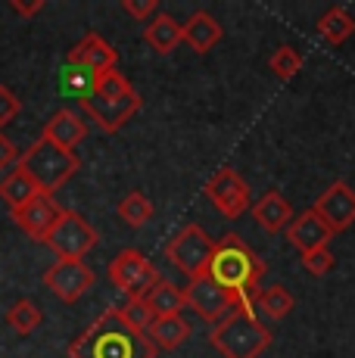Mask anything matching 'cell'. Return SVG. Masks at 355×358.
<instances>
[{"mask_svg": "<svg viewBox=\"0 0 355 358\" xmlns=\"http://www.w3.org/2000/svg\"><path fill=\"white\" fill-rule=\"evenodd\" d=\"M159 349L134 330L119 308H106L69 343V358H156Z\"/></svg>", "mask_w": 355, "mask_h": 358, "instance_id": "obj_1", "label": "cell"}, {"mask_svg": "<svg viewBox=\"0 0 355 358\" xmlns=\"http://www.w3.org/2000/svg\"><path fill=\"white\" fill-rule=\"evenodd\" d=\"M209 274L231 290L240 302H249L259 293V280L265 274V262L249 250V243L237 234H224L222 240H215V252L209 262Z\"/></svg>", "mask_w": 355, "mask_h": 358, "instance_id": "obj_2", "label": "cell"}, {"mask_svg": "<svg viewBox=\"0 0 355 358\" xmlns=\"http://www.w3.org/2000/svg\"><path fill=\"white\" fill-rule=\"evenodd\" d=\"M209 343L222 352V358H259L271 346V330L259 324L252 306H237L218 324H212Z\"/></svg>", "mask_w": 355, "mask_h": 358, "instance_id": "obj_3", "label": "cell"}, {"mask_svg": "<svg viewBox=\"0 0 355 358\" xmlns=\"http://www.w3.org/2000/svg\"><path fill=\"white\" fill-rule=\"evenodd\" d=\"M16 165L38 184L41 194L53 196L59 187H66L72 181V175L81 169V159L72 150H63L47 137H38L29 150H22Z\"/></svg>", "mask_w": 355, "mask_h": 358, "instance_id": "obj_4", "label": "cell"}, {"mask_svg": "<svg viewBox=\"0 0 355 358\" xmlns=\"http://www.w3.org/2000/svg\"><path fill=\"white\" fill-rule=\"evenodd\" d=\"M215 252V240L209 237L200 224H184L166 243V259L172 262L178 271H184L190 280L209 271V262Z\"/></svg>", "mask_w": 355, "mask_h": 358, "instance_id": "obj_5", "label": "cell"}, {"mask_svg": "<svg viewBox=\"0 0 355 358\" xmlns=\"http://www.w3.org/2000/svg\"><path fill=\"white\" fill-rule=\"evenodd\" d=\"M97 240H100L97 231H94V224L85 215L63 209V215L53 224V231L47 234L44 243H47V250L57 252V259H85L97 246Z\"/></svg>", "mask_w": 355, "mask_h": 358, "instance_id": "obj_6", "label": "cell"}, {"mask_svg": "<svg viewBox=\"0 0 355 358\" xmlns=\"http://www.w3.org/2000/svg\"><path fill=\"white\" fill-rule=\"evenodd\" d=\"M109 280L128 299H143L153 290L156 280H159V271H156L153 262L143 256L140 250H122L119 256L109 262Z\"/></svg>", "mask_w": 355, "mask_h": 358, "instance_id": "obj_7", "label": "cell"}, {"mask_svg": "<svg viewBox=\"0 0 355 358\" xmlns=\"http://www.w3.org/2000/svg\"><path fill=\"white\" fill-rule=\"evenodd\" d=\"M184 299H187V306L194 308L203 321H209V324H218V321H222L228 312H234L237 306H249V302L237 299L231 290H224L209 271L190 280L187 290H184Z\"/></svg>", "mask_w": 355, "mask_h": 358, "instance_id": "obj_8", "label": "cell"}, {"mask_svg": "<svg viewBox=\"0 0 355 358\" xmlns=\"http://www.w3.org/2000/svg\"><path fill=\"white\" fill-rule=\"evenodd\" d=\"M94 280L97 274L91 265H85V259H57L44 271V287L63 302H78L94 287Z\"/></svg>", "mask_w": 355, "mask_h": 358, "instance_id": "obj_9", "label": "cell"}, {"mask_svg": "<svg viewBox=\"0 0 355 358\" xmlns=\"http://www.w3.org/2000/svg\"><path fill=\"white\" fill-rule=\"evenodd\" d=\"M203 194L224 218H240L249 209V187L234 169H218L206 181Z\"/></svg>", "mask_w": 355, "mask_h": 358, "instance_id": "obj_10", "label": "cell"}, {"mask_svg": "<svg viewBox=\"0 0 355 358\" xmlns=\"http://www.w3.org/2000/svg\"><path fill=\"white\" fill-rule=\"evenodd\" d=\"M312 209L321 215V222L331 228V234H343L355 224V190L346 181H333L324 190Z\"/></svg>", "mask_w": 355, "mask_h": 358, "instance_id": "obj_11", "label": "cell"}, {"mask_svg": "<svg viewBox=\"0 0 355 358\" xmlns=\"http://www.w3.org/2000/svg\"><path fill=\"white\" fill-rule=\"evenodd\" d=\"M10 215H13V222H16L19 231H25L31 240H41V243H44L47 234L53 231V224H57L59 215H63V206H59L53 196L38 194L25 206H19V209H10Z\"/></svg>", "mask_w": 355, "mask_h": 358, "instance_id": "obj_12", "label": "cell"}, {"mask_svg": "<svg viewBox=\"0 0 355 358\" xmlns=\"http://www.w3.org/2000/svg\"><path fill=\"white\" fill-rule=\"evenodd\" d=\"M78 103L103 134H115V131L140 109V94L131 91L128 97H119V100H100V97H91V94H87V97H81Z\"/></svg>", "mask_w": 355, "mask_h": 358, "instance_id": "obj_13", "label": "cell"}, {"mask_svg": "<svg viewBox=\"0 0 355 358\" xmlns=\"http://www.w3.org/2000/svg\"><path fill=\"white\" fill-rule=\"evenodd\" d=\"M69 63L87 69V72H94V75H103V72H109V69H115L119 53H115V47L106 44L97 31H87L85 38L69 50Z\"/></svg>", "mask_w": 355, "mask_h": 358, "instance_id": "obj_14", "label": "cell"}, {"mask_svg": "<svg viewBox=\"0 0 355 358\" xmlns=\"http://www.w3.org/2000/svg\"><path fill=\"white\" fill-rule=\"evenodd\" d=\"M331 237H333L331 228L321 222V215L315 209H305V212H299V215H293L290 228H287V240L299 250V256L318 250V246H327Z\"/></svg>", "mask_w": 355, "mask_h": 358, "instance_id": "obj_15", "label": "cell"}, {"mask_svg": "<svg viewBox=\"0 0 355 358\" xmlns=\"http://www.w3.org/2000/svg\"><path fill=\"white\" fill-rule=\"evenodd\" d=\"M252 218H256V224L262 231L281 234L290 228V222H293V206L281 190H265V194L252 203Z\"/></svg>", "mask_w": 355, "mask_h": 358, "instance_id": "obj_16", "label": "cell"}, {"mask_svg": "<svg viewBox=\"0 0 355 358\" xmlns=\"http://www.w3.org/2000/svg\"><path fill=\"white\" fill-rule=\"evenodd\" d=\"M41 137H47V141H53L57 147L75 153V147L87 137V122L81 119L78 113H72V109H57V113L50 115V122L44 125V131H41Z\"/></svg>", "mask_w": 355, "mask_h": 358, "instance_id": "obj_17", "label": "cell"}, {"mask_svg": "<svg viewBox=\"0 0 355 358\" xmlns=\"http://www.w3.org/2000/svg\"><path fill=\"white\" fill-rule=\"evenodd\" d=\"M181 31H184V44H187L194 53H209L224 34L222 22H218L215 16H209L206 10H196L194 16L181 25Z\"/></svg>", "mask_w": 355, "mask_h": 358, "instance_id": "obj_18", "label": "cell"}, {"mask_svg": "<svg viewBox=\"0 0 355 358\" xmlns=\"http://www.w3.org/2000/svg\"><path fill=\"white\" fill-rule=\"evenodd\" d=\"M143 41H147L156 53L166 57V53H172L175 47L184 41L181 22H178L175 16H168V13H156V16L147 22V29H143Z\"/></svg>", "mask_w": 355, "mask_h": 358, "instance_id": "obj_19", "label": "cell"}, {"mask_svg": "<svg viewBox=\"0 0 355 358\" xmlns=\"http://www.w3.org/2000/svg\"><path fill=\"white\" fill-rule=\"evenodd\" d=\"M190 336V324L184 315H166V318H153V324L147 327V340L153 343L156 349H166L172 352L184 340Z\"/></svg>", "mask_w": 355, "mask_h": 358, "instance_id": "obj_20", "label": "cell"}, {"mask_svg": "<svg viewBox=\"0 0 355 358\" xmlns=\"http://www.w3.org/2000/svg\"><path fill=\"white\" fill-rule=\"evenodd\" d=\"M143 299H147L150 312H153L156 318H166V315H181L184 306H187V299H184V290H181V287H175L172 280H166V278L156 280L153 290L143 296Z\"/></svg>", "mask_w": 355, "mask_h": 358, "instance_id": "obj_21", "label": "cell"}, {"mask_svg": "<svg viewBox=\"0 0 355 358\" xmlns=\"http://www.w3.org/2000/svg\"><path fill=\"white\" fill-rule=\"evenodd\" d=\"M315 29H318V34H321V41H327L331 47H340L343 41H349V38H352V31H355V19L343 10V6H333V10H327L324 16L318 19Z\"/></svg>", "mask_w": 355, "mask_h": 358, "instance_id": "obj_22", "label": "cell"}, {"mask_svg": "<svg viewBox=\"0 0 355 358\" xmlns=\"http://www.w3.org/2000/svg\"><path fill=\"white\" fill-rule=\"evenodd\" d=\"M38 194H41L38 184L31 181V178L25 175L19 165L3 178V181H0V199H3L10 209H19V206H25L29 199H35Z\"/></svg>", "mask_w": 355, "mask_h": 358, "instance_id": "obj_23", "label": "cell"}, {"mask_svg": "<svg viewBox=\"0 0 355 358\" xmlns=\"http://www.w3.org/2000/svg\"><path fill=\"white\" fill-rule=\"evenodd\" d=\"M252 306L262 308L271 321H281V318H287V315L293 312L296 299H293V293L287 290L284 284H275V287H265V290H259L256 296H252Z\"/></svg>", "mask_w": 355, "mask_h": 358, "instance_id": "obj_24", "label": "cell"}, {"mask_svg": "<svg viewBox=\"0 0 355 358\" xmlns=\"http://www.w3.org/2000/svg\"><path fill=\"white\" fill-rule=\"evenodd\" d=\"M6 324L16 336H29L35 334L38 324H41V308L35 306L31 299H19L10 306V312H6Z\"/></svg>", "mask_w": 355, "mask_h": 358, "instance_id": "obj_25", "label": "cell"}, {"mask_svg": "<svg viewBox=\"0 0 355 358\" xmlns=\"http://www.w3.org/2000/svg\"><path fill=\"white\" fill-rule=\"evenodd\" d=\"M119 218L128 224V228H143V224L153 218V203L140 194V190H131V194L122 196L119 203Z\"/></svg>", "mask_w": 355, "mask_h": 358, "instance_id": "obj_26", "label": "cell"}, {"mask_svg": "<svg viewBox=\"0 0 355 358\" xmlns=\"http://www.w3.org/2000/svg\"><path fill=\"white\" fill-rule=\"evenodd\" d=\"M131 91H134V87L128 85L125 75H122L119 69H109V72L97 75L91 97H100V100H119V97H128Z\"/></svg>", "mask_w": 355, "mask_h": 358, "instance_id": "obj_27", "label": "cell"}, {"mask_svg": "<svg viewBox=\"0 0 355 358\" xmlns=\"http://www.w3.org/2000/svg\"><path fill=\"white\" fill-rule=\"evenodd\" d=\"M268 66H271V72H275L281 81H290L293 75H296L299 69H303V57H299V50H296V47L281 44L275 53H271Z\"/></svg>", "mask_w": 355, "mask_h": 358, "instance_id": "obj_28", "label": "cell"}, {"mask_svg": "<svg viewBox=\"0 0 355 358\" xmlns=\"http://www.w3.org/2000/svg\"><path fill=\"white\" fill-rule=\"evenodd\" d=\"M94 81H97V75L94 72H87V69H81V66H66V72H63V87L69 94H75V97H87V94L94 91Z\"/></svg>", "mask_w": 355, "mask_h": 358, "instance_id": "obj_29", "label": "cell"}, {"mask_svg": "<svg viewBox=\"0 0 355 358\" xmlns=\"http://www.w3.org/2000/svg\"><path fill=\"white\" fill-rule=\"evenodd\" d=\"M119 312H122V318H125L134 330H140V334H147V327L153 324V318H156V315L150 312L147 299H128L125 306L119 308Z\"/></svg>", "mask_w": 355, "mask_h": 358, "instance_id": "obj_30", "label": "cell"}, {"mask_svg": "<svg viewBox=\"0 0 355 358\" xmlns=\"http://www.w3.org/2000/svg\"><path fill=\"white\" fill-rule=\"evenodd\" d=\"M299 259H303L305 271L315 274V278H324V274L333 268V262H337L333 259V252H331V246H318V250H312V252H303Z\"/></svg>", "mask_w": 355, "mask_h": 358, "instance_id": "obj_31", "label": "cell"}, {"mask_svg": "<svg viewBox=\"0 0 355 358\" xmlns=\"http://www.w3.org/2000/svg\"><path fill=\"white\" fill-rule=\"evenodd\" d=\"M19 109H22V100H19L6 85H0V125H10V122L19 115Z\"/></svg>", "mask_w": 355, "mask_h": 358, "instance_id": "obj_32", "label": "cell"}, {"mask_svg": "<svg viewBox=\"0 0 355 358\" xmlns=\"http://www.w3.org/2000/svg\"><path fill=\"white\" fill-rule=\"evenodd\" d=\"M122 10H125L131 19H140V22H147L150 16H156L159 3H156V0H122Z\"/></svg>", "mask_w": 355, "mask_h": 358, "instance_id": "obj_33", "label": "cell"}, {"mask_svg": "<svg viewBox=\"0 0 355 358\" xmlns=\"http://www.w3.org/2000/svg\"><path fill=\"white\" fill-rule=\"evenodd\" d=\"M16 162H19V147L6 134H0V171H6Z\"/></svg>", "mask_w": 355, "mask_h": 358, "instance_id": "obj_34", "label": "cell"}, {"mask_svg": "<svg viewBox=\"0 0 355 358\" xmlns=\"http://www.w3.org/2000/svg\"><path fill=\"white\" fill-rule=\"evenodd\" d=\"M13 10L19 13L22 19H31V16H38L41 10H44V0H31V3H22V0H13Z\"/></svg>", "mask_w": 355, "mask_h": 358, "instance_id": "obj_35", "label": "cell"}]
</instances>
